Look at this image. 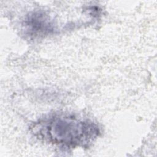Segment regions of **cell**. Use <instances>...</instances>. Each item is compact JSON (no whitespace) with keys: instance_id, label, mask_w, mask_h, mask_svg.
Instances as JSON below:
<instances>
[{"instance_id":"obj_1","label":"cell","mask_w":157,"mask_h":157,"mask_svg":"<svg viewBox=\"0 0 157 157\" xmlns=\"http://www.w3.org/2000/svg\"><path fill=\"white\" fill-rule=\"evenodd\" d=\"M34 133L48 142L68 147L86 146L99 133L92 121L69 115H55L36 123Z\"/></svg>"}]
</instances>
